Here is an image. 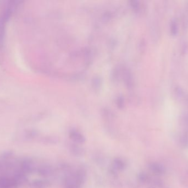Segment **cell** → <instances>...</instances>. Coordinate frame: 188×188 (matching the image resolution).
I'll list each match as a JSON object with an SVG mask.
<instances>
[{
  "label": "cell",
  "mask_w": 188,
  "mask_h": 188,
  "mask_svg": "<svg viewBox=\"0 0 188 188\" xmlns=\"http://www.w3.org/2000/svg\"><path fill=\"white\" fill-rule=\"evenodd\" d=\"M152 169L154 171H155L156 173H158V174H162L164 173V170L162 166L158 164H155L152 166Z\"/></svg>",
  "instance_id": "6da1fadb"
},
{
  "label": "cell",
  "mask_w": 188,
  "mask_h": 188,
  "mask_svg": "<svg viewBox=\"0 0 188 188\" xmlns=\"http://www.w3.org/2000/svg\"><path fill=\"white\" fill-rule=\"evenodd\" d=\"M182 143L184 146H185V147L188 146V134L184 136V137H183L182 139Z\"/></svg>",
  "instance_id": "7a4b0ae2"
}]
</instances>
